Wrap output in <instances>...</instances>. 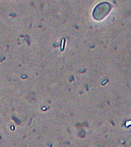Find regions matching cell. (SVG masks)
I'll use <instances>...</instances> for the list:
<instances>
[{
    "label": "cell",
    "instance_id": "cell-1",
    "mask_svg": "<svg viewBox=\"0 0 131 147\" xmlns=\"http://www.w3.org/2000/svg\"><path fill=\"white\" fill-rule=\"evenodd\" d=\"M112 9V6L107 2L100 3L95 7L93 12V18L96 20H101L109 13Z\"/></svg>",
    "mask_w": 131,
    "mask_h": 147
}]
</instances>
